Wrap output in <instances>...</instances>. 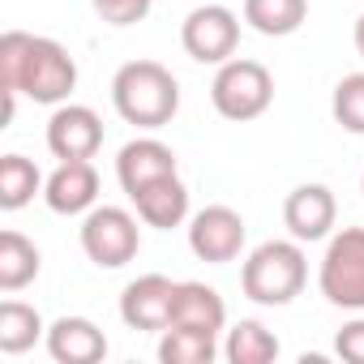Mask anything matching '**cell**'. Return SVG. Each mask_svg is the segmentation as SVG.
Returning a JSON list of instances; mask_svg holds the SVG:
<instances>
[{"label":"cell","mask_w":364,"mask_h":364,"mask_svg":"<svg viewBox=\"0 0 364 364\" xmlns=\"http://www.w3.org/2000/svg\"><path fill=\"white\" fill-rule=\"evenodd\" d=\"M0 90H18L35 103L60 107L77 90V60L65 43L31 31L0 35Z\"/></svg>","instance_id":"cell-1"},{"label":"cell","mask_w":364,"mask_h":364,"mask_svg":"<svg viewBox=\"0 0 364 364\" xmlns=\"http://www.w3.org/2000/svg\"><path fill=\"white\" fill-rule=\"evenodd\" d=\"M112 107L124 124L163 129L180 112V82L159 60H129L112 77Z\"/></svg>","instance_id":"cell-2"},{"label":"cell","mask_w":364,"mask_h":364,"mask_svg":"<svg viewBox=\"0 0 364 364\" xmlns=\"http://www.w3.org/2000/svg\"><path fill=\"white\" fill-rule=\"evenodd\" d=\"M309 283V257L300 249V240H266L257 245L245 266H240V291L253 300V304H266V309H283L291 304Z\"/></svg>","instance_id":"cell-3"},{"label":"cell","mask_w":364,"mask_h":364,"mask_svg":"<svg viewBox=\"0 0 364 364\" xmlns=\"http://www.w3.org/2000/svg\"><path fill=\"white\" fill-rule=\"evenodd\" d=\"M210 103L223 120H236V124L257 120L274 103V77L262 60H236L232 56L228 65H219V73L210 82Z\"/></svg>","instance_id":"cell-4"},{"label":"cell","mask_w":364,"mask_h":364,"mask_svg":"<svg viewBox=\"0 0 364 364\" xmlns=\"http://www.w3.org/2000/svg\"><path fill=\"white\" fill-rule=\"evenodd\" d=\"M317 287L326 304L364 313V228H343L326 240L321 266H317Z\"/></svg>","instance_id":"cell-5"},{"label":"cell","mask_w":364,"mask_h":364,"mask_svg":"<svg viewBox=\"0 0 364 364\" xmlns=\"http://www.w3.org/2000/svg\"><path fill=\"white\" fill-rule=\"evenodd\" d=\"M82 253L99 266V270H120L137 257L141 249V228L137 215H129L124 206H95L82 215Z\"/></svg>","instance_id":"cell-6"},{"label":"cell","mask_w":364,"mask_h":364,"mask_svg":"<svg viewBox=\"0 0 364 364\" xmlns=\"http://www.w3.org/2000/svg\"><path fill=\"white\" fill-rule=\"evenodd\" d=\"M180 43L198 65H228L240 48V18L228 5H198L180 22Z\"/></svg>","instance_id":"cell-7"},{"label":"cell","mask_w":364,"mask_h":364,"mask_svg":"<svg viewBox=\"0 0 364 364\" xmlns=\"http://www.w3.org/2000/svg\"><path fill=\"white\" fill-rule=\"evenodd\" d=\"M245 219L232 206H202L198 215H189V249L198 262L210 266H228L245 253Z\"/></svg>","instance_id":"cell-8"},{"label":"cell","mask_w":364,"mask_h":364,"mask_svg":"<svg viewBox=\"0 0 364 364\" xmlns=\"http://www.w3.org/2000/svg\"><path fill=\"white\" fill-rule=\"evenodd\" d=\"M103 146V120L86 103H60L48 116V150L69 163V159H95Z\"/></svg>","instance_id":"cell-9"},{"label":"cell","mask_w":364,"mask_h":364,"mask_svg":"<svg viewBox=\"0 0 364 364\" xmlns=\"http://www.w3.org/2000/svg\"><path fill=\"white\" fill-rule=\"evenodd\" d=\"M171 309H176V283L167 274H141L120 291V321L129 330L163 334L171 326Z\"/></svg>","instance_id":"cell-10"},{"label":"cell","mask_w":364,"mask_h":364,"mask_svg":"<svg viewBox=\"0 0 364 364\" xmlns=\"http://www.w3.org/2000/svg\"><path fill=\"white\" fill-rule=\"evenodd\" d=\"M334 219H338V202L326 185H300L287 193L283 202V223L300 245L313 240H330L334 236Z\"/></svg>","instance_id":"cell-11"},{"label":"cell","mask_w":364,"mask_h":364,"mask_svg":"<svg viewBox=\"0 0 364 364\" xmlns=\"http://www.w3.org/2000/svg\"><path fill=\"white\" fill-rule=\"evenodd\" d=\"M43 202L52 215H86L99 202V171L90 159H69L43 180Z\"/></svg>","instance_id":"cell-12"},{"label":"cell","mask_w":364,"mask_h":364,"mask_svg":"<svg viewBox=\"0 0 364 364\" xmlns=\"http://www.w3.org/2000/svg\"><path fill=\"white\" fill-rule=\"evenodd\" d=\"M129 202H133V210H137V219L146 228L171 232V228H185L189 223V185L180 180V171L150 180V185L137 189Z\"/></svg>","instance_id":"cell-13"},{"label":"cell","mask_w":364,"mask_h":364,"mask_svg":"<svg viewBox=\"0 0 364 364\" xmlns=\"http://www.w3.org/2000/svg\"><path fill=\"white\" fill-rule=\"evenodd\" d=\"M171 171H176V150L167 141H159V137H133L116 154V180H120V189L129 198L137 189H146L150 180L171 176Z\"/></svg>","instance_id":"cell-14"},{"label":"cell","mask_w":364,"mask_h":364,"mask_svg":"<svg viewBox=\"0 0 364 364\" xmlns=\"http://www.w3.org/2000/svg\"><path fill=\"white\" fill-rule=\"evenodd\" d=\"M48 355L56 364H99L107 355V334L90 321V317H56L43 334Z\"/></svg>","instance_id":"cell-15"},{"label":"cell","mask_w":364,"mask_h":364,"mask_svg":"<svg viewBox=\"0 0 364 364\" xmlns=\"http://www.w3.org/2000/svg\"><path fill=\"white\" fill-rule=\"evenodd\" d=\"M171 326L185 330H202V334H223L228 330V304L215 287L185 279L176 283V309H171Z\"/></svg>","instance_id":"cell-16"},{"label":"cell","mask_w":364,"mask_h":364,"mask_svg":"<svg viewBox=\"0 0 364 364\" xmlns=\"http://www.w3.org/2000/svg\"><path fill=\"white\" fill-rule=\"evenodd\" d=\"M43 270V257L35 249V240H26L22 232H0V291L14 296L22 287H31Z\"/></svg>","instance_id":"cell-17"},{"label":"cell","mask_w":364,"mask_h":364,"mask_svg":"<svg viewBox=\"0 0 364 364\" xmlns=\"http://www.w3.org/2000/svg\"><path fill=\"white\" fill-rule=\"evenodd\" d=\"M309 0H245V22L266 39H287L304 26Z\"/></svg>","instance_id":"cell-18"},{"label":"cell","mask_w":364,"mask_h":364,"mask_svg":"<svg viewBox=\"0 0 364 364\" xmlns=\"http://www.w3.org/2000/svg\"><path fill=\"white\" fill-rule=\"evenodd\" d=\"M223 355L228 364H270L279 360V338L257 317H240L223 338Z\"/></svg>","instance_id":"cell-19"},{"label":"cell","mask_w":364,"mask_h":364,"mask_svg":"<svg viewBox=\"0 0 364 364\" xmlns=\"http://www.w3.org/2000/svg\"><path fill=\"white\" fill-rule=\"evenodd\" d=\"M43 334H48V326H43L35 304H22V300H5V304H0V351H5V355L31 351Z\"/></svg>","instance_id":"cell-20"},{"label":"cell","mask_w":364,"mask_h":364,"mask_svg":"<svg viewBox=\"0 0 364 364\" xmlns=\"http://www.w3.org/2000/svg\"><path fill=\"white\" fill-rule=\"evenodd\" d=\"M35 193H43V171L26 159V154H5L0 159V210H22L35 202Z\"/></svg>","instance_id":"cell-21"},{"label":"cell","mask_w":364,"mask_h":364,"mask_svg":"<svg viewBox=\"0 0 364 364\" xmlns=\"http://www.w3.org/2000/svg\"><path fill=\"white\" fill-rule=\"evenodd\" d=\"M219 334L185 330V326H167L159 334V360L163 364H210L219 355Z\"/></svg>","instance_id":"cell-22"},{"label":"cell","mask_w":364,"mask_h":364,"mask_svg":"<svg viewBox=\"0 0 364 364\" xmlns=\"http://www.w3.org/2000/svg\"><path fill=\"white\" fill-rule=\"evenodd\" d=\"M330 112H334V120H338L347 133L364 137V73H347V77L334 86Z\"/></svg>","instance_id":"cell-23"},{"label":"cell","mask_w":364,"mask_h":364,"mask_svg":"<svg viewBox=\"0 0 364 364\" xmlns=\"http://www.w3.org/2000/svg\"><path fill=\"white\" fill-rule=\"evenodd\" d=\"M95 14L107 22V26H137L150 18V5L154 0H90Z\"/></svg>","instance_id":"cell-24"},{"label":"cell","mask_w":364,"mask_h":364,"mask_svg":"<svg viewBox=\"0 0 364 364\" xmlns=\"http://www.w3.org/2000/svg\"><path fill=\"white\" fill-rule=\"evenodd\" d=\"M334 355L347 364H364V313L351 317L338 334H334Z\"/></svg>","instance_id":"cell-25"},{"label":"cell","mask_w":364,"mask_h":364,"mask_svg":"<svg viewBox=\"0 0 364 364\" xmlns=\"http://www.w3.org/2000/svg\"><path fill=\"white\" fill-rule=\"evenodd\" d=\"M351 39H355V52H360V60H364V14L355 18V31H351Z\"/></svg>","instance_id":"cell-26"},{"label":"cell","mask_w":364,"mask_h":364,"mask_svg":"<svg viewBox=\"0 0 364 364\" xmlns=\"http://www.w3.org/2000/svg\"><path fill=\"white\" fill-rule=\"evenodd\" d=\"M360 193H364V171H360Z\"/></svg>","instance_id":"cell-27"}]
</instances>
